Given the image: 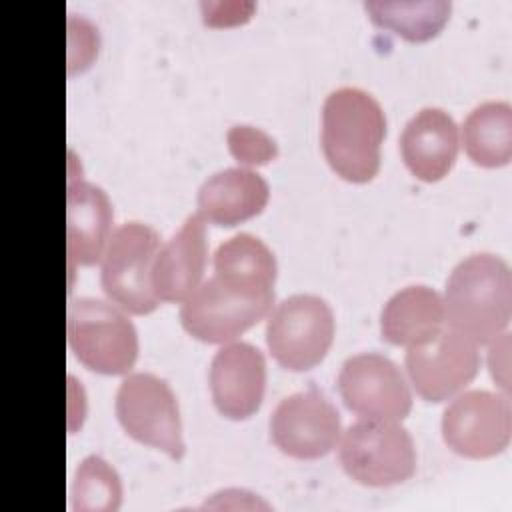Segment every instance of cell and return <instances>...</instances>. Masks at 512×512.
<instances>
[{"label": "cell", "instance_id": "9", "mask_svg": "<svg viewBox=\"0 0 512 512\" xmlns=\"http://www.w3.org/2000/svg\"><path fill=\"white\" fill-rule=\"evenodd\" d=\"M404 366L416 392L428 402H444L464 390L480 368L478 344L446 324L410 344Z\"/></svg>", "mask_w": 512, "mask_h": 512}, {"label": "cell", "instance_id": "11", "mask_svg": "<svg viewBox=\"0 0 512 512\" xmlns=\"http://www.w3.org/2000/svg\"><path fill=\"white\" fill-rule=\"evenodd\" d=\"M344 404L362 418L402 420L412 408L406 376L380 352H360L344 360L338 374Z\"/></svg>", "mask_w": 512, "mask_h": 512}, {"label": "cell", "instance_id": "8", "mask_svg": "<svg viewBox=\"0 0 512 512\" xmlns=\"http://www.w3.org/2000/svg\"><path fill=\"white\" fill-rule=\"evenodd\" d=\"M334 340V312L316 294H292L276 304L266 322V344L274 360L294 372L324 360Z\"/></svg>", "mask_w": 512, "mask_h": 512}, {"label": "cell", "instance_id": "5", "mask_svg": "<svg viewBox=\"0 0 512 512\" xmlns=\"http://www.w3.org/2000/svg\"><path fill=\"white\" fill-rule=\"evenodd\" d=\"M338 456L346 474L364 486L402 484L416 472L414 440L398 420H356L344 430Z\"/></svg>", "mask_w": 512, "mask_h": 512}, {"label": "cell", "instance_id": "14", "mask_svg": "<svg viewBox=\"0 0 512 512\" xmlns=\"http://www.w3.org/2000/svg\"><path fill=\"white\" fill-rule=\"evenodd\" d=\"M206 252V220L196 212L160 246L154 258L150 280L160 302H184L200 286Z\"/></svg>", "mask_w": 512, "mask_h": 512}, {"label": "cell", "instance_id": "20", "mask_svg": "<svg viewBox=\"0 0 512 512\" xmlns=\"http://www.w3.org/2000/svg\"><path fill=\"white\" fill-rule=\"evenodd\" d=\"M364 8L374 24L410 42H424L442 30L452 4L446 0H368Z\"/></svg>", "mask_w": 512, "mask_h": 512}, {"label": "cell", "instance_id": "19", "mask_svg": "<svg viewBox=\"0 0 512 512\" xmlns=\"http://www.w3.org/2000/svg\"><path fill=\"white\" fill-rule=\"evenodd\" d=\"M462 144L468 158L480 166H504L512 158V106L488 100L470 110L462 124Z\"/></svg>", "mask_w": 512, "mask_h": 512}, {"label": "cell", "instance_id": "3", "mask_svg": "<svg viewBox=\"0 0 512 512\" xmlns=\"http://www.w3.org/2000/svg\"><path fill=\"white\" fill-rule=\"evenodd\" d=\"M386 116L362 88L332 90L322 106V150L332 170L350 182H368L380 168Z\"/></svg>", "mask_w": 512, "mask_h": 512}, {"label": "cell", "instance_id": "12", "mask_svg": "<svg viewBox=\"0 0 512 512\" xmlns=\"http://www.w3.org/2000/svg\"><path fill=\"white\" fill-rule=\"evenodd\" d=\"M268 426L272 442L298 460L326 456L340 438V414L316 388L282 398Z\"/></svg>", "mask_w": 512, "mask_h": 512}, {"label": "cell", "instance_id": "13", "mask_svg": "<svg viewBox=\"0 0 512 512\" xmlns=\"http://www.w3.org/2000/svg\"><path fill=\"white\" fill-rule=\"evenodd\" d=\"M210 392L218 412L232 420L252 416L266 392V360L250 342L224 344L210 362Z\"/></svg>", "mask_w": 512, "mask_h": 512}, {"label": "cell", "instance_id": "23", "mask_svg": "<svg viewBox=\"0 0 512 512\" xmlns=\"http://www.w3.org/2000/svg\"><path fill=\"white\" fill-rule=\"evenodd\" d=\"M488 350V364L492 378L502 386L504 394H508V350H510V334L502 332L496 338H492Z\"/></svg>", "mask_w": 512, "mask_h": 512}, {"label": "cell", "instance_id": "18", "mask_svg": "<svg viewBox=\"0 0 512 512\" xmlns=\"http://www.w3.org/2000/svg\"><path fill=\"white\" fill-rule=\"evenodd\" d=\"M444 326L442 296L424 284L394 292L380 312L382 338L396 346H410Z\"/></svg>", "mask_w": 512, "mask_h": 512}, {"label": "cell", "instance_id": "10", "mask_svg": "<svg viewBox=\"0 0 512 512\" xmlns=\"http://www.w3.org/2000/svg\"><path fill=\"white\" fill-rule=\"evenodd\" d=\"M442 438L450 450L466 458L500 454L512 436V406L508 394L466 390L442 414Z\"/></svg>", "mask_w": 512, "mask_h": 512}, {"label": "cell", "instance_id": "4", "mask_svg": "<svg viewBox=\"0 0 512 512\" xmlns=\"http://www.w3.org/2000/svg\"><path fill=\"white\" fill-rule=\"evenodd\" d=\"M66 336L74 356L100 374H126L138 358V332L118 304L74 298L66 310Z\"/></svg>", "mask_w": 512, "mask_h": 512}, {"label": "cell", "instance_id": "17", "mask_svg": "<svg viewBox=\"0 0 512 512\" xmlns=\"http://www.w3.org/2000/svg\"><path fill=\"white\" fill-rule=\"evenodd\" d=\"M270 198L268 182L244 166L224 168L198 188V214L218 226L240 224L264 210Z\"/></svg>", "mask_w": 512, "mask_h": 512}, {"label": "cell", "instance_id": "21", "mask_svg": "<svg viewBox=\"0 0 512 512\" xmlns=\"http://www.w3.org/2000/svg\"><path fill=\"white\" fill-rule=\"evenodd\" d=\"M70 500L76 512H114L122 502L120 476L102 456L90 454L76 468Z\"/></svg>", "mask_w": 512, "mask_h": 512}, {"label": "cell", "instance_id": "16", "mask_svg": "<svg viewBox=\"0 0 512 512\" xmlns=\"http://www.w3.org/2000/svg\"><path fill=\"white\" fill-rule=\"evenodd\" d=\"M400 154L408 170L424 182L444 178L456 162L458 126L436 106L418 110L400 134Z\"/></svg>", "mask_w": 512, "mask_h": 512}, {"label": "cell", "instance_id": "7", "mask_svg": "<svg viewBox=\"0 0 512 512\" xmlns=\"http://www.w3.org/2000/svg\"><path fill=\"white\" fill-rule=\"evenodd\" d=\"M116 416L128 436L180 460L186 444L174 390L152 372L128 374L116 390Z\"/></svg>", "mask_w": 512, "mask_h": 512}, {"label": "cell", "instance_id": "1", "mask_svg": "<svg viewBox=\"0 0 512 512\" xmlns=\"http://www.w3.org/2000/svg\"><path fill=\"white\" fill-rule=\"evenodd\" d=\"M276 272V256L258 236L224 240L214 252V274L180 306L184 330L208 344L234 340L272 308Z\"/></svg>", "mask_w": 512, "mask_h": 512}, {"label": "cell", "instance_id": "2", "mask_svg": "<svg viewBox=\"0 0 512 512\" xmlns=\"http://www.w3.org/2000/svg\"><path fill=\"white\" fill-rule=\"evenodd\" d=\"M444 324L476 344H488L508 328L512 316V272L492 252L460 260L444 290Z\"/></svg>", "mask_w": 512, "mask_h": 512}, {"label": "cell", "instance_id": "15", "mask_svg": "<svg viewBox=\"0 0 512 512\" xmlns=\"http://www.w3.org/2000/svg\"><path fill=\"white\" fill-rule=\"evenodd\" d=\"M112 204L108 194L82 178L70 176L66 194V254L68 270L102 260L110 238Z\"/></svg>", "mask_w": 512, "mask_h": 512}, {"label": "cell", "instance_id": "6", "mask_svg": "<svg viewBox=\"0 0 512 512\" xmlns=\"http://www.w3.org/2000/svg\"><path fill=\"white\" fill-rule=\"evenodd\" d=\"M160 250V234L142 222H126L112 230L102 254L100 284L110 302L132 314H148L160 304L152 290V264Z\"/></svg>", "mask_w": 512, "mask_h": 512}, {"label": "cell", "instance_id": "22", "mask_svg": "<svg viewBox=\"0 0 512 512\" xmlns=\"http://www.w3.org/2000/svg\"><path fill=\"white\" fill-rule=\"evenodd\" d=\"M226 140L230 154L246 166L266 164L278 156V146L274 138L268 136L264 130L248 124L232 126L226 134Z\"/></svg>", "mask_w": 512, "mask_h": 512}]
</instances>
